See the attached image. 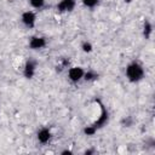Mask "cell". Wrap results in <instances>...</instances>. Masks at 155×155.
Returning a JSON list of instances; mask_svg holds the SVG:
<instances>
[{
	"label": "cell",
	"mask_w": 155,
	"mask_h": 155,
	"mask_svg": "<svg viewBox=\"0 0 155 155\" xmlns=\"http://www.w3.org/2000/svg\"><path fill=\"white\" fill-rule=\"evenodd\" d=\"M126 76L131 82H138L144 78V68L138 62H132L126 67Z\"/></svg>",
	"instance_id": "obj_1"
},
{
	"label": "cell",
	"mask_w": 155,
	"mask_h": 155,
	"mask_svg": "<svg viewBox=\"0 0 155 155\" xmlns=\"http://www.w3.org/2000/svg\"><path fill=\"white\" fill-rule=\"evenodd\" d=\"M21 19H22V23H23L27 28L31 29V28L35 27L36 16H35V13H34L33 11H25V12H23Z\"/></svg>",
	"instance_id": "obj_2"
},
{
	"label": "cell",
	"mask_w": 155,
	"mask_h": 155,
	"mask_svg": "<svg viewBox=\"0 0 155 155\" xmlns=\"http://www.w3.org/2000/svg\"><path fill=\"white\" fill-rule=\"evenodd\" d=\"M84 74H85V70L81 67H73L68 70V78L73 82H78L81 79H84Z\"/></svg>",
	"instance_id": "obj_3"
},
{
	"label": "cell",
	"mask_w": 155,
	"mask_h": 155,
	"mask_svg": "<svg viewBox=\"0 0 155 155\" xmlns=\"http://www.w3.org/2000/svg\"><path fill=\"white\" fill-rule=\"evenodd\" d=\"M35 71H36V62L33 59L27 61L23 68V75L27 79H33V76L35 75Z\"/></svg>",
	"instance_id": "obj_4"
},
{
	"label": "cell",
	"mask_w": 155,
	"mask_h": 155,
	"mask_svg": "<svg viewBox=\"0 0 155 155\" xmlns=\"http://www.w3.org/2000/svg\"><path fill=\"white\" fill-rule=\"evenodd\" d=\"M101 109H102V113H101V115H99L98 120H96V121L92 124V126H93L96 130H98V128L103 127V126H104V125L108 122V119H109L108 110L104 108V105H101Z\"/></svg>",
	"instance_id": "obj_5"
},
{
	"label": "cell",
	"mask_w": 155,
	"mask_h": 155,
	"mask_svg": "<svg viewBox=\"0 0 155 155\" xmlns=\"http://www.w3.org/2000/svg\"><path fill=\"white\" fill-rule=\"evenodd\" d=\"M75 0H61L57 4L58 12H71L75 7Z\"/></svg>",
	"instance_id": "obj_6"
},
{
	"label": "cell",
	"mask_w": 155,
	"mask_h": 155,
	"mask_svg": "<svg viewBox=\"0 0 155 155\" xmlns=\"http://www.w3.org/2000/svg\"><path fill=\"white\" fill-rule=\"evenodd\" d=\"M46 46V39L44 36H33L29 40V47L31 50H41Z\"/></svg>",
	"instance_id": "obj_7"
},
{
	"label": "cell",
	"mask_w": 155,
	"mask_h": 155,
	"mask_svg": "<svg viewBox=\"0 0 155 155\" xmlns=\"http://www.w3.org/2000/svg\"><path fill=\"white\" fill-rule=\"evenodd\" d=\"M36 136H38V140H39L40 143H42V144H46V143L51 139V137H52L51 131H50L48 128H46V127L39 130V132H38Z\"/></svg>",
	"instance_id": "obj_8"
},
{
	"label": "cell",
	"mask_w": 155,
	"mask_h": 155,
	"mask_svg": "<svg viewBox=\"0 0 155 155\" xmlns=\"http://www.w3.org/2000/svg\"><path fill=\"white\" fill-rule=\"evenodd\" d=\"M151 33H153V24H151L148 19H145V21H144V25H143V34H144V38H145V39H149L150 35H151Z\"/></svg>",
	"instance_id": "obj_9"
},
{
	"label": "cell",
	"mask_w": 155,
	"mask_h": 155,
	"mask_svg": "<svg viewBox=\"0 0 155 155\" xmlns=\"http://www.w3.org/2000/svg\"><path fill=\"white\" fill-rule=\"evenodd\" d=\"M97 78H98V74L94 73V71H92V70L85 71V74H84V79H85L86 81H93V80H96Z\"/></svg>",
	"instance_id": "obj_10"
},
{
	"label": "cell",
	"mask_w": 155,
	"mask_h": 155,
	"mask_svg": "<svg viewBox=\"0 0 155 155\" xmlns=\"http://www.w3.org/2000/svg\"><path fill=\"white\" fill-rule=\"evenodd\" d=\"M29 2L34 8H41L45 5V0H29Z\"/></svg>",
	"instance_id": "obj_11"
},
{
	"label": "cell",
	"mask_w": 155,
	"mask_h": 155,
	"mask_svg": "<svg viewBox=\"0 0 155 155\" xmlns=\"http://www.w3.org/2000/svg\"><path fill=\"white\" fill-rule=\"evenodd\" d=\"M97 132V130L92 126V125H90V126H86L85 128H84V133L86 134V136H93L94 133Z\"/></svg>",
	"instance_id": "obj_12"
},
{
	"label": "cell",
	"mask_w": 155,
	"mask_h": 155,
	"mask_svg": "<svg viewBox=\"0 0 155 155\" xmlns=\"http://www.w3.org/2000/svg\"><path fill=\"white\" fill-rule=\"evenodd\" d=\"M81 48H82L84 52H91L92 48H93V46H92V44H91L90 41H85V42H82Z\"/></svg>",
	"instance_id": "obj_13"
},
{
	"label": "cell",
	"mask_w": 155,
	"mask_h": 155,
	"mask_svg": "<svg viewBox=\"0 0 155 155\" xmlns=\"http://www.w3.org/2000/svg\"><path fill=\"white\" fill-rule=\"evenodd\" d=\"M81 1L86 7H94L98 4V0H81Z\"/></svg>",
	"instance_id": "obj_14"
},
{
	"label": "cell",
	"mask_w": 155,
	"mask_h": 155,
	"mask_svg": "<svg viewBox=\"0 0 155 155\" xmlns=\"http://www.w3.org/2000/svg\"><path fill=\"white\" fill-rule=\"evenodd\" d=\"M62 154H63V155H64V154L70 155V154H71V151H70V150H63V151H62Z\"/></svg>",
	"instance_id": "obj_15"
},
{
	"label": "cell",
	"mask_w": 155,
	"mask_h": 155,
	"mask_svg": "<svg viewBox=\"0 0 155 155\" xmlns=\"http://www.w3.org/2000/svg\"><path fill=\"white\" fill-rule=\"evenodd\" d=\"M125 1H126V2H131V0H125Z\"/></svg>",
	"instance_id": "obj_16"
}]
</instances>
